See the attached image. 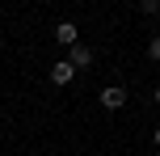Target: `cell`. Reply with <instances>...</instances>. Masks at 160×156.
Returning a JSON list of instances; mask_svg holds the SVG:
<instances>
[{"mask_svg":"<svg viewBox=\"0 0 160 156\" xmlns=\"http://www.w3.org/2000/svg\"><path fill=\"white\" fill-rule=\"evenodd\" d=\"M139 8H143V13H156V8H160V0H139Z\"/></svg>","mask_w":160,"mask_h":156,"instance_id":"6","label":"cell"},{"mask_svg":"<svg viewBox=\"0 0 160 156\" xmlns=\"http://www.w3.org/2000/svg\"><path fill=\"white\" fill-rule=\"evenodd\" d=\"M156 106H160V89H156Z\"/></svg>","mask_w":160,"mask_h":156,"instance_id":"8","label":"cell"},{"mask_svg":"<svg viewBox=\"0 0 160 156\" xmlns=\"http://www.w3.org/2000/svg\"><path fill=\"white\" fill-rule=\"evenodd\" d=\"M68 63L72 68H93V47H68Z\"/></svg>","mask_w":160,"mask_h":156,"instance_id":"2","label":"cell"},{"mask_svg":"<svg viewBox=\"0 0 160 156\" xmlns=\"http://www.w3.org/2000/svg\"><path fill=\"white\" fill-rule=\"evenodd\" d=\"M148 59H152V63H160V38L148 42Z\"/></svg>","mask_w":160,"mask_h":156,"instance_id":"5","label":"cell"},{"mask_svg":"<svg viewBox=\"0 0 160 156\" xmlns=\"http://www.w3.org/2000/svg\"><path fill=\"white\" fill-rule=\"evenodd\" d=\"M101 106L105 110H122L127 106V89H122V84H110V89L101 93Z\"/></svg>","mask_w":160,"mask_h":156,"instance_id":"1","label":"cell"},{"mask_svg":"<svg viewBox=\"0 0 160 156\" xmlns=\"http://www.w3.org/2000/svg\"><path fill=\"white\" fill-rule=\"evenodd\" d=\"M152 143H156V148H160V127H156V135H152Z\"/></svg>","mask_w":160,"mask_h":156,"instance_id":"7","label":"cell"},{"mask_svg":"<svg viewBox=\"0 0 160 156\" xmlns=\"http://www.w3.org/2000/svg\"><path fill=\"white\" fill-rule=\"evenodd\" d=\"M55 42H63V47H76V25H72V21H59V25H55Z\"/></svg>","mask_w":160,"mask_h":156,"instance_id":"4","label":"cell"},{"mask_svg":"<svg viewBox=\"0 0 160 156\" xmlns=\"http://www.w3.org/2000/svg\"><path fill=\"white\" fill-rule=\"evenodd\" d=\"M72 76H76V68L68 63V59H59V63L51 68V80H55V84H72Z\"/></svg>","mask_w":160,"mask_h":156,"instance_id":"3","label":"cell"}]
</instances>
